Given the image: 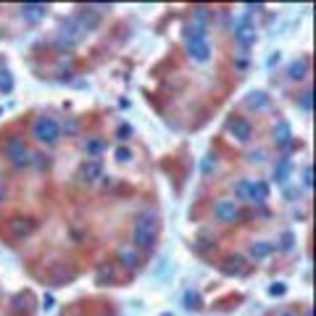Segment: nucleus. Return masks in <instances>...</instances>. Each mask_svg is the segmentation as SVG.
Masks as SVG:
<instances>
[{"instance_id": "24", "label": "nucleus", "mask_w": 316, "mask_h": 316, "mask_svg": "<svg viewBox=\"0 0 316 316\" xmlns=\"http://www.w3.org/2000/svg\"><path fill=\"white\" fill-rule=\"evenodd\" d=\"M11 87H14V82H11L8 72H0V90H5V93H8Z\"/></svg>"}, {"instance_id": "13", "label": "nucleus", "mask_w": 316, "mask_h": 316, "mask_svg": "<svg viewBox=\"0 0 316 316\" xmlns=\"http://www.w3.org/2000/svg\"><path fill=\"white\" fill-rule=\"evenodd\" d=\"M306 76H308V61L306 58L290 63V79H306Z\"/></svg>"}, {"instance_id": "7", "label": "nucleus", "mask_w": 316, "mask_h": 316, "mask_svg": "<svg viewBox=\"0 0 316 316\" xmlns=\"http://www.w3.org/2000/svg\"><path fill=\"white\" fill-rule=\"evenodd\" d=\"M79 179L85 185H95L98 179H103V164L98 158H87L85 164H82V169H79Z\"/></svg>"}, {"instance_id": "26", "label": "nucleus", "mask_w": 316, "mask_h": 316, "mask_svg": "<svg viewBox=\"0 0 316 316\" xmlns=\"http://www.w3.org/2000/svg\"><path fill=\"white\" fill-rule=\"evenodd\" d=\"M132 158V153L127 150V148H119V150H116V161H121V164H124V161H130Z\"/></svg>"}, {"instance_id": "9", "label": "nucleus", "mask_w": 316, "mask_h": 316, "mask_svg": "<svg viewBox=\"0 0 316 316\" xmlns=\"http://www.w3.org/2000/svg\"><path fill=\"white\" fill-rule=\"evenodd\" d=\"M229 132H232V137H235V140H240V143H248L250 134H253V127H250L248 119H235V121L229 124Z\"/></svg>"}, {"instance_id": "4", "label": "nucleus", "mask_w": 316, "mask_h": 316, "mask_svg": "<svg viewBox=\"0 0 316 316\" xmlns=\"http://www.w3.org/2000/svg\"><path fill=\"white\" fill-rule=\"evenodd\" d=\"M3 153H5V158L11 161L14 166H27L29 164V150H27V145H24V140H19V137H8L3 143Z\"/></svg>"}, {"instance_id": "16", "label": "nucleus", "mask_w": 316, "mask_h": 316, "mask_svg": "<svg viewBox=\"0 0 316 316\" xmlns=\"http://www.w3.org/2000/svg\"><path fill=\"white\" fill-rule=\"evenodd\" d=\"M76 19H79V24H82V27H85V32L95 29V27H98V21H100V16L95 14V11H85V14H79Z\"/></svg>"}, {"instance_id": "30", "label": "nucleus", "mask_w": 316, "mask_h": 316, "mask_svg": "<svg viewBox=\"0 0 316 316\" xmlns=\"http://www.w3.org/2000/svg\"><path fill=\"white\" fill-rule=\"evenodd\" d=\"M274 316H298L295 311H290V308H277V314Z\"/></svg>"}, {"instance_id": "18", "label": "nucleus", "mask_w": 316, "mask_h": 316, "mask_svg": "<svg viewBox=\"0 0 316 316\" xmlns=\"http://www.w3.org/2000/svg\"><path fill=\"white\" fill-rule=\"evenodd\" d=\"M119 261L124 263L127 269H134V266H137V253H134V250H130V248H121V250H119Z\"/></svg>"}, {"instance_id": "11", "label": "nucleus", "mask_w": 316, "mask_h": 316, "mask_svg": "<svg viewBox=\"0 0 316 316\" xmlns=\"http://www.w3.org/2000/svg\"><path fill=\"white\" fill-rule=\"evenodd\" d=\"M290 140H293L290 124H287V121H277V127H274V143H277V145H282V148H287V145H290Z\"/></svg>"}, {"instance_id": "3", "label": "nucleus", "mask_w": 316, "mask_h": 316, "mask_svg": "<svg viewBox=\"0 0 316 316\" xmlns=\"http://www.w3.org/2000/svg\"><path fill=\"white\" fill-rule=\"evenodd\" d=\"M132 240H134V245H137V248H143V250L150 248L153 240H156V219H153V216H148V214L140 216L137 222H134Z\"/></svg>"}, {"instance_id": "20", "label": "nucleus", "mask_w": 316, "mask_h": 316, "mask_svg": "<svg viewBox=\"0 0 316 316\" xmlns=\"http://www.w3.org/2000/svg\"><path fill=\"white\" fill-rule=\"evenodd\" d=\"M248 106H250V108H266V106H269L266 93H250V95H248Z\"/></svg>"}, {"instance_id": "23", "label": "nucleus", "mask_w": 316, "mask_h": 316, "mask_svg": "<svg viewBox=\"0 0 316 316\" xmlns=\"http://www.w3.org/2000/svg\"><path fill=\"white\" fill-rule=\"evenodd\" d=\"M303 187H314V169L311 166L303 169Z\"/></svg>"}, {"instance_id": "25", "label": "nucleus", "mask_w": 316, "mask_h": 316, "mask_svg": "<svg viewBox=\"0 0 316 316\" xmlns=\"http://www.w3.org/2000/svg\"><path fill=\"white\" fill-rule=\"evenodd\" d=\"M116 134H119V140H130V134H132V127H130V124H121V127H119V132H116Z\"/></svg>"}, {"instance_id": "10", "label": "nucleus", "mask_w": 316, "mask_h": 316, "mask_svg": "<svg viewBox=\"0 0 316 316\" xmlns=\"http://www.w3.org/2000/svg\"><path fill=\"white\" fill-rule=\"evenodd\" d=\"M45 5L42 3H24L21 5V16L27 19V21H40V19L45 16Z\"/></svg>"}, {"instance_id": "19", "label": "nucleus", "mask_w": 316, "mask_h": 316, "mask_svg": "<svg viewBox=\"0 0 316 316\" xmlns=\"http://www.w3.org/2000/svg\"><path fill=\"white\" fill-rule=\"evenodd\" d=\"M290 169H293V166H290V161H279V164H277V169H274V179L277 182H287V177H290Z\"/></svg>"}, {"instance_id": "27", "label": "nucleus", "mask_w": 316, "mask_h": 316, "mask_svg": "<svg viewBox=\"0 0 316 316\" xmlns=\"http://www.w3.org/2000/svg\"><path fill=\"white\" fill-rule=\"evenodd\" d=\"M293 240H295V237H293V232H285V235H282V248L290 250V248H293Z\"/></svg>"}, {"instance_id": "15", "label": "nucleus", "mask_w": 316, "mask_h": 316, "mask_svg": "<svg viewBox=\"0 0 316 316\" xmlns=\"http://www.w3.org/2000/svg\"><path fill=\"white\" fill-rule=\"evenodd\" d=\"M272 250H274V245H272V242H263V240L250 245V256H253V259H266Z\"/></svg>"}, {"instance_id": "17", "label": "nucleus", "mask_w": 316, "mask_h": 316, "mask_svg": "<svg viewBox=\"0 0 316 316\" xmlns=\"http://www.w3.org/2000/svg\"><path fill=\"white\" fill-rule=\"evenodd\" d=\"M235 195L240 198V201H253V195H250V179H240V182H235Z\"/></svg>"}, {"instance_id": "31", "label": "nucleus", "mask_w": 316, "mask_h": 316, "mask_svg": "<svg viewBox=\"0 0 316 316\" xmlns=\"http://www.w3.org/2000/svg\"><path fill=\"white\" fill-rule=\"evenodd\" d=\"M250 161H263V150H253L250 153Z\"/></svg>"}, {"instance_id": "8", "label": "nucleus", "mask_w": 316, "mask_h": 316, "mask_svg": "<svg viewBox=\"0 0 316 316\" xmlns=\"http://www.w3.org/2000/svg\"><path fill=\"white\" fill-rule=\"evenodd\" d=\"M214 216H216L222 224H235L237 219H240V211H237V205L232 203V201H216Z\"/></svg>"}, {"instance_id": "12", "label": "nucleus", "mask_w": 316, "mask_h": 316, "mask_svg": "<svg viewBox=\"0 0 316 316\" xmlns=\"http://www.w3.org/2000/svg\"><path fill=\"white\" fill-rule=\"evenodd\" d=\"M32 229H35V222H29V219H14V222H11L14 237H24V235H29Z\"/></svg>"}, {"instance_id": "6", "label": "nucleus", "mask_w": 316, "mask_h": 316, "mask_svg": "<svg viewBox=\"0 0 316 316\" xmlns=\"http://www.w3.org/2000/svg\"><path fill=\"white\" fill-rule=\"evenodd\" d=\"M235 40L240 45H245V48H250V45L256 42V29H253V24H250V19L240 16L235 21Z\"/></svg>"}, {"instance_id": "21", "label": "nucleus", "mask_w": 316, "mask_h": 316, "mask_svg": "<svg viewBox=\"0 0 316 316\" xmlns=\"http://www.w3.org/2000/svg\"><path fill=\"white\" fill-rule=\"evenodd\" d=\"M95 279H98V285H103L106 279L111 282V279H113V269H111V266H100V269H98V277H95Z\"/></svg>"}, {"instance_id": "5", "label": "nucleus", "mask_w": 316, "mask_h": 316, "mask_svg": "<svg viewBox=\"0 0 316 316\" xmlns=\"http://www.w3.org/2000/svg\"><path fill=\"white\" fill-rule=\"evenodd\" d=\"M87 32H85V27H82L79 24V19H69L66 24H63V29H61V35H58V45H61V48H72V45H76L82 40V37H85Z\"/></svg>"}, {"instance_id": "22", "label": "nucleus", "mask_w": 316, "mask_h": 316, "mask_svg": "<svg viewBox=\"0 0 316 316\" xmlns=\"http://www.w3.org/2000/svg\"><path fill=\"white\" fill-rule=\"evenodd\" d=\"M311 103H314V93L308 90V93H303V95H300V108L308 113V111H311Z\"/></svg>"}, {"instance_id": "14", "label": "nucleus", "mask_w": 316, "mask_h": 316, "mask_svg": "<svg viewBox=\"0 0 316 316\" xmlns=\"http://www.w3.org/2000/svg\"><path fill=\"white\" fill-rule=\"evenodd\" d=\"M250 195H253V201H250V203H261V201H266V198H269V187L263 182H250Z\"/></svg>"}, {"instance_id": "29", "label": "nucleus", "mask_w": 316, "mask_h": 316, "mask_svg": "<svg viewBox=\"0 0 316 316\" xmlns=\"http://www.w3.org/2000/svg\"><path fill=\"white\" fill-rule=\"evenodd\" d=\"M269 295H285V285H282V282L272 285V287H269Z\"/></svg>"}, {"instance_id": "28", "label": "nucleus", "mask_w": 316, "mask_h": 316, "mask_svg": "<svg viewBox=\"0 0 316 316\" xmlns=\"http://www.w3.org/2000/svg\"><path fill=\"white\" fill-rule=\"evenodd\" d=\"M87 150H90V153H100V150H103V143H100V140H90V143H87Z\"/></svg>"}, {"instance_id": "2", "label": "nucleus", "mask_w": 316, "mask_h": 316, "mask_svg": "<svg viewBox=\"0 0 316 316\" xmlns=\"http://www.w3.org/2000/svg\"><path fill=\"white\" fill-rule=\"evenodd\" d=\"M187 53H190V58H195V61H208L211 45H208V40H205L201 24L190 27V32H187Z\"/></svg>"}, {"instance_id": "1", "label": "nucleus", "mask_w": 316, "mask_h": 316, "mask_svg": "<svg viewBox=\"0 0 316 316\" xmlns=\"http://www.w3.org/2000/svg\"><path fill=\"white\" fill-rule=\"evenodd\" d=\"M32 134H35L37 143L53 145V143H58V137H61V124H58L53 116H40V119L32 124Z\"/></svg>"}]
</instances>
